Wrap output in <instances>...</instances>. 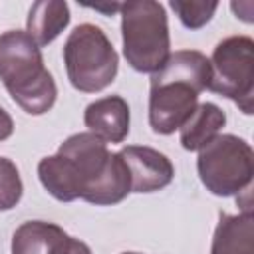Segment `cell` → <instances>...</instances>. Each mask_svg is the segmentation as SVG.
Segmentation results:
<instances>
[{
	"label": "cell",
	"mask_w": 254,
	"mask_h": 254,
	"mask_svg": "<svg viewBox=\"0 0 254 254\" xmlns=\"http://www.w3.org/2000/svg\"><path fill=\"white\" fill-rule=\"evenodd\" d=\"M42 187L60 202L83 198L85 202L107 206L121 202L131 192V177L119 153H109L107 145L93 133L67 137L56 155L38 163Z\"/></svg>",
	"instance_id": "1"
},
{
	"label": "cell",
	"mask_w": 254,
	"mask_h": 254,
	"mask_svg": "<svg viewBox=\"0 0 254 254\" xmlns=\"http://www.w3.org/2000/svg\"><path fill=\"white\" fill-rule=\"evenodd\" d=\"M210 62L198 50H179L151 75L149 123L155 133L171 135L190 117L198 95L208 89Z\"/></svg>",
	"instance_id": "2"
},
{
	"label": "cell",
	"mask_w": 254,
	"mask_h": 254,
	"mask_svg": "<svg viewBox=\"0 0 254 254\" xmlns=\"http://www.w3.org/2000/svg\"><path fill=\"white\" fill-rule=\"evenodd\" d=\"M0 79L30 115H42L56 103V81L44 65L40 46L24 30L0 34Z\"/></svg>",
	"instance_id": "3"
},
{
	"label": "cell",
	"mask_w": 254,
	"mask_h": 254,
	"mask_svg": "<svg viewBox=\"0 0 254 254\" xmlns=\"http://www.w3.org/2000/svg\"><path fill=\"white\" fill-rule=\"evenodd\" d=\"M121 38L127 64L141 73L159 71L171 56L169 20L163 4L131 0L121 4Z\"/></svg>",
	"instance_id": "4"
},
{
	"label": "cell",
	"mask_w": 254,
	"mask_h": 254,
	"mask_svg": "<svg viewBox=\"0 0 254 254\" xmlns=\"http://www.w3.org/2000/svg\"><path fill=\"white\" fill-rule=\"evenodd\" d=\"M64 64L67 79L75 89L95 93L115 79L119 58L99 26L81 24L64 44Z\"/></svg>",
	"instance_id": "5"
},
{
	"label": "cell",
	"mask_w": 254,
	"mask_h": 254,
	"mask_svg": "<svg viewBox=\"0 0 254 254\" xmlns=\"http://www.w3.org/2000/svg\"><path fill=\"white\" fill-rule=\"evenodd\" d=\"M196 169L202 185L216 196L250 189L254 175L252 147L236 135H216L198 151Z\"/></svg>",
	"instance_id": "6"
},
{
	"label": "cell",
	"mask_w": 254,
	"mask_h": 254,
	"mask_svg": "<svg viewBox=\"0 0 254 254\" xmlns=\"http://www.w3.org/2000/svg\"><path fill=\"white\" fill-rule=\"evenodd\" d=\"M210 62L208 89L232 99L242 113L254 103V42L248 36H228L216 44Z\"/></svg>",
	"instance_id": "7"
},
{
	"label": "cell",
	"mask_w": 254,
	"mask_h": 254,
	"mask_svg": "<svg viewBox=\"0 0 254 254\" xmlns=\"http://www.w3.org/2000/svg\"><path fill=\"white\" fill-rule=\"evenodd\" d=\"M119 155L123 157L131 177V192L161 190L175 177V167L171 159L157 149L129 145V147H123Z\"/></svg>",
	"instance_id": "8"
},
{
	"label": "cell",
	"mask_w": 254,
	"mask_h": 254,
	"mask_svg": "<svg viewBox=\"0 0 254 254\" xmlns=\"http://www.w3.org/2000/svg\"><path fill=\"white\" fill-rule=\"evenodd\" d=\"M83 121L103 143H121L129 135V105L121 95L95 99L85 107Z\"/></svg>",
	"instance_id": "9"
},
{
	"label": "cell",
	"mask_w": 254,
	"mask_h": 254,
	"mask_svg": "<svg viewBox=\"0 0 254 254\" xmlns=\"http://www.w3.org/2000/svg\"><path fill=\"white\" fill-rule=\"evenodd\" d=\"M210 254H254L252 210L240 214H220Z\"/></svg>",
	"instance_id": "10"
},
{
	"label": "cell",
	"mask_w": 254,
	"mask_h": 254,
	"mask_svg": "<svg viewBox=\"0 0 254 254\" xmlns=\"http://www.w3.org/2000/svg\"><path fill=\"white\" fill-rule=\"evenodd\" d=\"M69 18V6L65 2L40 0L34 2L28 12L26 32L38 46H48L67 28Z\"/></svg>",
	"instance_id": "11"
},
{
	"label": "cell",
	"mask_w": 254,
	"mask_h": 254,
	"mask_svg": "<svg viewBox=\"0 0 254 254\" xmlns=\"http://www.w3.org/2000/svg\"><path fill=\"white\" fill-rule=\"evenodd\" d=\"M226 115L224 111L210 101L198 103L196 109L190 113V117L181 125V145L187 151H200L206 143H210L218 131L224 127Z\"/></svg>",
	"instance_id": "12"
},
{
	"label": "cell",
	"mask_w": 254,
	"mask_h": 254,
	"mask_svg": "<svg viewBox=\"0 0 254 254\" xmlns=\"http://www.w3.org/2000/svg\"><path fill=\"white\" fill-rule=\"evenodd\" d=\"M67 234L64 228L44 220H28L12 236V254H52Z\"/></svg>",
	"instance_id": "13"
},
{
	"label": "cell",
	"mask_w": 254,
	"mask_h": 254,
	"mask_svg": "<svg viewBox=\"0 0 254 254\" xmlns=\"http://www.w3.org/2000/svg\"><path fill=\"white\" fill-rule=\"evenodd\" d=\"M171 10L179 16L181 24L189 30H198L202 26H206L216 8L218 2H206V0H171L169 2Z\"/></svg>",
	"instance_id": "14"
},
{
	"label": "cell",
	"mask_w": 254,
	"mask_h": 254,
	"mask_svg": "<svg viewBox=\"0 0 254 254\" xmlns=\"http://www.w3.org/2000/svg\"><path fill=\"white\" fill-rule=\"evenodd\" d=\"M22 179L18 173V167L6 159L0 157V212L14 208L22 198Z\"/></svg>",
	"instance_id": "15"
},
{
	"label": "cell",
	"mask_w": 254,
	"mask_h": 254,
	"mask_svg": "<svg viewBox=\"0 0 254 254\" xmlns=\"http://www.w3.org/2000/svg\"><path fill=\"white\" fill-rule=\"evenodd\" d=\"M52 254H91V248L73 236H65L64 240H60V244L54 248Z\"/></svg>",
	"instance_id": "16"
},
{
	"label": "cell",
	"mask_w": 254,
	"mask_h": 254,
	"mask_svg": "<svg viewBox=\"0 0 254 254\" xmlns=\"http://www.w3.org/2000/svg\"><path fill=\"white\" fill-rule=\"evenodd\" d=\"M14 133V121L10 117V113L0 107V141H6L8 137H12Z\"/></svg>",
	"instance_id": "17"
},
{
	"label": "cell",
	"mask_w": 254,
	"mask_h": 254,
	"mask_svg": "<svg viewBox=\"0 0 254 254\" xmlns=\"http://www.w3.org/2000/svg\"><path fill=\"white\" fill-rule=\"evenodd\" d=\"M121 254H141V252H121Z\"/></svg>",
	"instance_id": "18"
}]
</instances>
